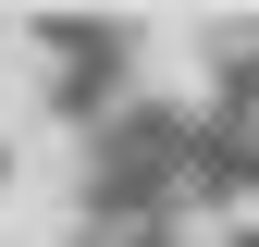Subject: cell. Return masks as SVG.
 Segmentation results:
<instances>
[{
    "label": "cell",
    "instance_id": "obj_1",
    "mask_svg": "<svg viewBox=\"0 0 259 247\" xmlns=\"http://www.w3.org/2000/svg\"><path fill=\"white\" fill-rule=\"evenodd\" d=\"M74 247H185V223H173V210H87Z\"/></svg>",
    "mask_w": 259,
    "mask_h": 247
},
{
    "label": "cell",
    "instance_id": "obj_2",
    "mask_svg": "<svg viewBox=\"0 0 259 247\" xmlns=\"http://www.w3.org/2000/svg\"><path fill=\"white\" fill-rule=\"evenodd\" d=\"M0 185H13V136H0Z\"/></svg>",
    "mask_w": 259,
    "mask_h": 247
}]
</instances>
